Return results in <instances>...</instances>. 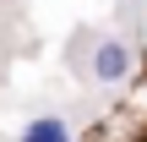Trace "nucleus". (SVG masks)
<instances>
[{"mask_svg": "<svg viewBox=\"0 0 147 142\" xmlns=\"http://www.w3.org/2000/svg\"><path fill=\"white\" fill-rule=\"evenodd\" d=\"M131 71H136V49H131L120 33H104V38L93 44V55H87V77H93L98 88H120Z\"/></svg>", "mask_w": 147, "mask_h": 142, "instance_id": "f257e3e1", "label": "nucleus"}, {"mask_svg": "<svg viewBox=\"0 0 147 142\" xmlns=\"http://www.w3.org/2000/svg\"><path fill=\"white\" fill-rule=\"evenodd\" d=\"M16 142H76V137H71V120L65 115H33Z\"/></svg>", "mask_w": 147, "mask_h": 142, "instance_id": "f03ea898", "label": "nucleus"}]
</instances>
